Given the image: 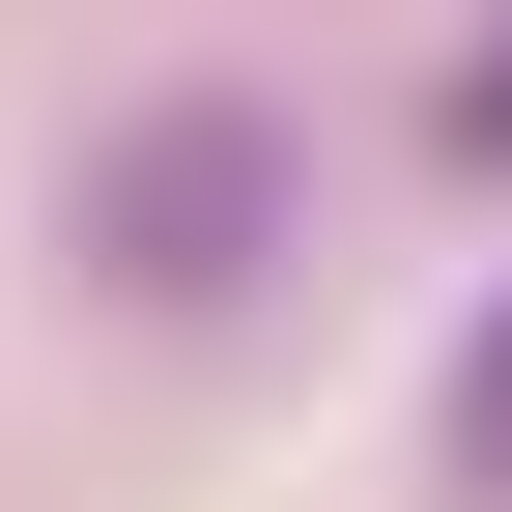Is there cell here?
<instances>
[{"label": "cell", "mask_w": 512, "mask_h": 512, "mask_svg": "<svg viewBox=\"0 0 512 512\" xmlns=\"http://www.w3.org/2000/svg\"><path fill=\"white\" fill-rule=\"evenodd\" d=\"M285 200H313V143H285L256 86H143V114L86 143V285H114V313H228L256 256H285Z\"/></svg>", "instance_id": "1"}, {"label": "cell", "mask_w": 512, "mask_h": 512, "mask_svg": "<svg viewBox=\"0 0 512 512\" xmlns=\"http://www.w3.org/2000/svg\"><path fill=\"white\" fill-rule=\"evenodd\" d=\"M456 484L512 512V313H484V342H456Z\"/></svg>", "instance_id": "2"}, {"label": "cell", "mask_w": 512, "mask_h": 512, "mask_svg": "<svg viewBox=\"0 0 512 512\" xmlns=\"http://www.w3.org/2000/svg\"><path fill=\"white\" fill-rule=\"evenodd\" d=\"M456 143H484V171H512V0H484V57H456Z\"/></svg>", "instance_id": "3"}]
</instances>
